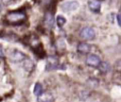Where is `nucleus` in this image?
Here are the masks:
<instances>
[{"label":"nucleus","mask_w":121,"mask_h":102,"mask_svg":"<svg viewBox=\"0 0 121 102\" xmlns=\"http://www.w3.org/2000/svg\"><path fill=\"white\" fill-rule=\"evenodd\" d=\"M4 56V52H3V49H2V47L0 46V57H3Z\"/></svg>","instance_id":"a211bd4d"},{"label":"nucleus","mask_w":121,"mask_h":102,"mask_svg":"<svg viewBox=\"0 0 121 102\" xmlns=\"http://www.w3.org/2000/svg\"><path fill=\"white\" fill-rule=\"evenodd\" d=\"M1 10H2V5L0 4V12H1Z\"/></svg>","instance_id":"6ab92c4d"},{"label":"nucleus","mask_w":121,"mask_h":102,"mask_svg":"<svg viewBox=\"0 0 121 102\" xmlns=\"http://www.w3.org/2000/svg\"><path fill=\"white\" fill-rule=\"evenodd\" d=\"M59 65V60L55 56H49L46 59V70L56 69Z\"/></svg>","instance_id":"39448f33"},{"label":"nucleus","mask_w":121,"mask_h":102,"mask_svg":"<svg viewBox=\"0 0 121 102\" xmlns=\"http://www.w3.org/2000/svg\"><path fill=\"white\" fill-rule=\"evenodd\" d=\"M26 19V15L24 11L21 10H14L9 11L6 14L5 20L9 25H21Z\"/></svg>","instance_id":"f257e3e1"},{"label":"nucleus","mask_w":121,"mask_h":102,"mask_svg":"<svg viewBox=\"0 0 121 102\" xmlns=\"http://www.w3.org/2000/svg\"><path fill=\"white\" fill-rule=\"evenodd\" d=\"M117 22H118V25L121 26V15L120 14L117 15Z\"/></svg>","instance_id":"f3484780"},{"label":"nucleus","mask_w":121,"mask_h":102,"mask_svg":"<svg viewBox=\"0 0 121 102\" xmlns=\"http://www.w3.org/2000/svg\"><path fill=\"white\" fill-rule=\"evenodd\" d=\"M40 2H41L43 5L47 6V5H50V4L52 3V0H40Z\"/></svg>","instance_id":"2eb2a0df"},{"label":"nucleus","mask_w":121,"mask_h":102,"mask_svg":"<svg viewBox=\"0 0 121 102\" xmlns=\"http://www.w3.org/2000/svg\"><path fill=\"white\" fill-rule=\"evenodd\" d=\"M119 14L121 15V8H120V11H119Z\"/></svg>","instance_id":"aec40b11"},{"label":"nucleus","mask_w":121,"mask_h":102,"mask_svg":"<svg viewBox=\"0 0 121 102\" xmlns=\"http://www.w3.org/2000/svg\"><path fill=\"white\" fill-rule=\"evenodd\" d=\"M97 1H102V0H97Z\"/></svg>","instance_id":"412c9836"},{"label":"nucleus","mask_w":121,"mask_h":102,"mask_svg":"<svg viewBox=\"0 0 121 102\" xmlns=\"http://www.w3.org/2000/svg\"><path fill=\"white\" fill-rule=\"evenodd\" d=\"M78 8V2H77V1H68L61 6L62 10H64L66 12L73 11V10L77 9Z\"/></svg>","instance_id":"423d86ee"},{"label":"nucleus","mask_w":121,"mask_h":102,"mask_svg":"<svg viewBox=\"0 0 121 102\" xmlns=\"http://www.w3.org/2000/svg\"><path fill=\"white\" fill-rule=\"evenodd\" d=\"M100 62H101L100 58L95 54H91L86 58V64L90 67H94V68L98 67Z\"/></svg>","instance_id":"7ed1b4c3"},{"label":"nucleus","mask_w":121,"mask_h":102,"mask_svg":"<svg viewBox=\"0 0 121 102\" xmlns=\"http://www.w3.org/2000/svg\"><path fill=\"white\" fill-rule=\"evenodd\" d=\"M44 25L48 28H52L54 26V16L51 12H46L44 15Z\"/></svg>","instance_id":"1a4fd4ad"},{"label":"nucleus","mask_w":121,"mask_h":102,"mask_svg":"<svg viewBox=\"0 0 121 102\" xmlns=\"http://www.w3.org/2000/svg\"><path fill=\"white\" fill-rule=\"evenodd\" d=\"M77 49H78V53L84 55V54H88V53L90 52V50H91V46H90L89 43L82 42H79V43L78 44Z\"/></svg>","instance_id":"6e6552de"},{"label":"nucleus","mask_w":121,"mask_h":102,"mask_svg":"<svg viewBox=\"0 0 121 102\" xmlns=\"http://www.w3.org/2000/svg\"><path fill=\"white\" fill-rule=\"evenodd\" d=\"M43 92V86L41 83H36L35 86H34V94L35 95L39 96L40 94H42Z\"/></svg>","instance_id":"ddd939ff"},{"label":"nucleus","mask_w":121,"mask_h":102,"mask_svg":"<svg viewBox=\"0 0 121 102\" xmlns=\"http://www.w3.org/2000/svg\"><path fill=\"white\" fill-rule=\"evenodd\" d=\"M79 36L86 41H91L94 40L95 37V32L92 27H84L80 30L79 32Z\"/></svg>","instance_id":"f03ea898"},{"label":"nucleus","mask_w":121,"mask_h":102,"mask_svg":"<svg viewBox=\"0 0 121 102\" xmlns=\"http://www.w3.org/2000/svg\"><path fill=\"white\" fill-rule=\"evenodd\" d=\"M24 68L27 71V72H31L34 68V63L32 60H30L29 59H26L24 60Z\"/></svg>","instance_id":"f8f14e48"},{"label":"nucleus","mask_w":121,"mask_h":102,"mask_svg":"<svg viewBox=\"0 0 121 102\" xmlns=\"http://www.w3.org/2000/svg\"><path fill=\"white\" fill-rule=\"evenodd\" d=\"M37 101L38 102H54V97H53L52 94L45 92L38 96Z\"/></svg>","instance_id":"0eeeda50"},{"label":"nucleus","mask_w":121,"mask_h":102,"mask_svg":"<svg viewBox=\"0 0 121 102\" xmlns=\"http://www.w3.org/2000/svg\"><path fill=\"white\" fill-rule=\"evenodd\" d=\"M12 1H13V0H2V3H3L4 5H9V4H10Z\"/></svg>","instance_id":"dca6fc26"},{"label":"nucleus","mask_w":121,"mask_h":102,"mask_svg":"<svg viewBox=\"0 0 121 102\" xmlns=\"http://www.w3.org/2000/svg\"><path fill=\"white\" fill-rule=\"evenodd\" d=\"M97 68H98V70L100 71V73H102V74H107V73L111 70V65H110V63L107 62V61H101Z\"/></svg>","instance_id":"9b49d317"},{"label":"nucleus","mask_w":121,"mask_h":102,"mask_svg":"<svg viewBox=\"0 0 121 102\" xmlns=\"http://www.w3.org/2000/svg\"><path fill=\"white\" fill-rule=\"evenodd\" d=\"M26 55L23 52L19 51V50H14L9 55V60L11 61H13V62H21V61H24L26 60Z\"/></svg>","instance_id":"20e7f679"},{"label":"nucleus","mask_w":121,"mask_h":102,"mask_svg":"<svg viewBox=\"0 0 121 102\" xmlns=\"http://www.w3.org/2000/svg\"><path fill=\"white\" fill-rule=\"evenodd\" d=\"M56 22H57V25H58L60 27H61V26H64V24L66 23V20H65V18H64L63 16L59 15V16L57 17Z\"/></svg>","instance_id":"4468645a"},{"label":"nucleus","mask_w":121,"mask_h":102,"mask_svg":"<svg viewBox=\"0 0 121 102\" xmlns=\"http://www.w3.org/2000/svg\"><path fill=\"white\" fill-rule=\"evenodd\" d=\"M89 8L94 12H98L100 10V3L97 0H90L88 1Z\"/></svg>","instance_id":"9d476101"}]
</instances>
